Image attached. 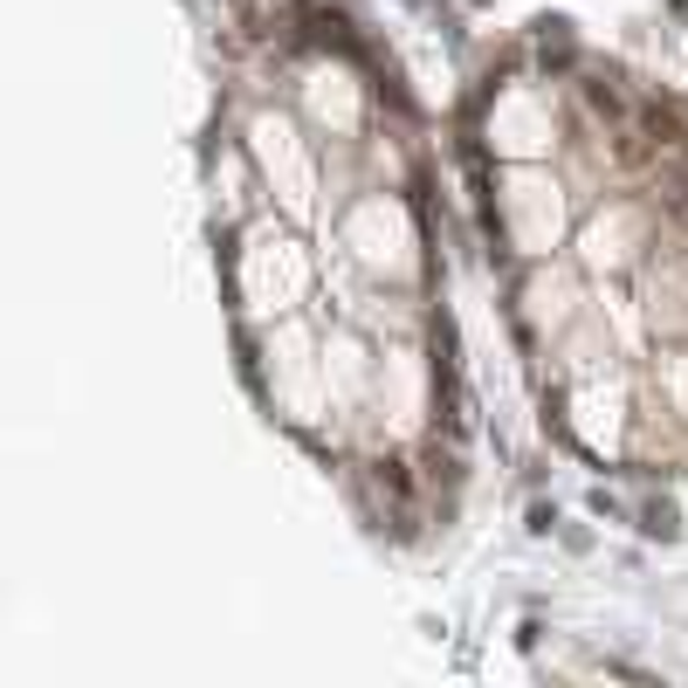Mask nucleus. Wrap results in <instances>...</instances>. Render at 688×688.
Segmentation results:
<instances>
[{
    "label": "nucleus",
    "mask_w": 688,
    "mask_h": 688,
    "mask_svg": "<svg viewBox=\"0 0 688 688\" xmlns=\"http://www.w3.org/2000/svg\"><path fill=\"white\" fill-rule=\"evenodd\" d=\"M585 104H593L606 124H627V97H620V76L613 69H585Z\"/></svg>",
    "instance_id": "obj_1"
},
{
    "label": "nucleus",
    "mask_w": 688,
    "mask_h": 688,
    "mask_svg": "<svg viewBox=\"0 0 688 688\" xmlns=\"http://www.w3.org/2000/svg\"><path fill=\"white\" fill-rule=\"evenodd\" d=\"M641 530H647V538H661V544H675L681 538V503L675 496H647L641 503Z\"/></svg>",
    "instance_id": "obj_2"
},
{
    "label": "nucleus",
    "mask_w": 688,
    "mask_h": 688,
    "mask_svg": "<svg viewBox=\"0 0 688 688\" xmlns=\"http://www.w3.org/2000/svg\"><path fill=\"white\" fill-rule=\"evenodd\" d=\"M523 530H530V538H557V530H565V517H557V503H530Z\"/></svg>",
    "instance_id": "obj_3"
},
{
    "label": "nucleus",
    "mask_w": 688,
    "mask_h": 688,
    "mask_svg": "<svg viewBox=\"0 0 688 688\" xmlns=\"http://www.w3.org/2000/svg\"><path fill=\"white\" fill-rule=\"evenodd\" d=\"M668 14H675V21H681V29H688V0H668Z\"/></svg>",
    "instance_id": "obj_4"
},
{
    "label": "nucleus",
    "mask_w": 688,
    "mask_h": 688,
    "mask_svg": "<svg viewBox=\"0 0 688 688\" xmlns=\"http://www.w3.org/2000/svg\"><path fill=\"white\" fill-rule=\"evenodd\" d=\"M475 8H482V0H475Z\"/></svg>",
    "instance_id": "obj_5"
}]
</instances>
